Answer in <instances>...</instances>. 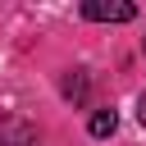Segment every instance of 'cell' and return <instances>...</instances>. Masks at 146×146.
<instances>
[{
    "label": "cell",
    "instance_id": "6da1fadb",
    "mask_svg": "<svg viewBox=\"0 0 146 146\" xmlns=\"http://www.w3.org/2000/svg\"><path fill=\"white\" fill-rule=\"evenodd\" d=\"M82 14L91 23H132L137 18V5H128V0H87Z\"/></svg>",
    "mask_w": 146,
    "mask_h": 146
},
{
    "label": "cell",
    "instance_id": "3957f363",
    "mask_svg": "<svg viewBox=\"0 0 146 146\" xmlns=\"http://www.w3.org/2000/svg\"><path fill=\"white\" fill-rule=\"evenodd\" d=\"M0 141H14V146H32V132H27V128H0Z\"/></svg>",
    "mask_w": 146,
    "mask_h": 146
},
{
    "label": "cell",
    "instance_id": "277c9868",
    "mask_svg": "<svg viewBox=\"0 0 146 146\" xmlns=\"http://www.w3.org/2000/svg\"><path fill=\"white\" fill-rule=\"evenodd\" d=\"M137 119H141V128H146V91H141V100H137Z\"/></svg>",
    "mask_w": 146,
    "mask_h": 146
},
{
    "label": "cell",
    "instance_id": "7a4b0ae2",
    "mask_svg": "<svg viewBox=\"0 0 146 146\" xmlns=\"http://www.w3.org/2000/svg\"><path fill=\"white\" fill-rule=\"evenodd\" d=\"M87 128H91V137H110V132L119 128V114H114V110H96Z\"/></svg>",
    "mask_w": 146,
    "mask_h": 146
}]
</instances>
